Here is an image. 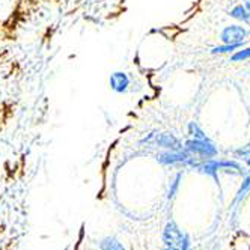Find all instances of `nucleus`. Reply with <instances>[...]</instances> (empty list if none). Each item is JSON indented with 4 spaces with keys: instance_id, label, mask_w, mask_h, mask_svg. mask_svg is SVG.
Masks as SVG:
<instances>
[{
    "instance_id": "6",
    "label": "nucleus",
    "mask_w": 250,
    "mask_h": 250,
    "mask_svg": "<svg viewBox=\"0 0 250 250\" xmlns=\"http://www.w3.org/2000/svg\"><path fill=\"white\" fill-rule=\"evenodd\" d=\"M230 15L234 17V19H238L241 21H250V14L247 12V9L243 6V5H238L235 6L234 9L230 11Z\"/></svg>"
},
{
    "instance_id": "2",
    "label": "nucleus",
    "mask_w": 250,
    "mask_h": 250,
    "mask_svg": "<svg viewBox=\"0 0 250 250\" xmlns=\"http://www.w3.org/2000/svg\"><path fill=\"white\" fill-rule=\"evenodd\" d=\"M187 149L193 151V152H199L202 155H212L216 154V149H214V146L209 144L208 140H190L187 142Z\"/></svg>"
},
{
    "instance_id": "3",
    "label": "nucleus",
    "mask_w": 250,
    "mask_h": 250,
    "mask_svg": "<svg viewBox=\"0 0 250 250\" xmlns=\"http://www.w3.org/2000/svg\"><path fill=\"white\" fill-rule=\"evenodd\" d=\"M110 83H112V86H113L115 91L121 92V91H124L125 87H127L128 79H127V76L122 74V73H115V74L112 76V79H110Z\"/></svg>"
},
{
    "instance_id": "7",
    "label": "nucleus",
    "mask_w": 250,
    "mask_h": 250,
    "mask_svg": "<svg viewBox=\"0 0 250 250\" xmlns=\"http://www.w3.org/2000/svg\"><path fill=\"white\" fill-rule=\"evenodd\" d=\"M249 58H250V47L237 51L235 55H232L230 61H232V62H240V61H246V59H249Z\"/></svg>"
},
{
    "instance_id": "4",
    "label": "nucleus",
    "mask_w": 250,
    "mask_h": 250,
    "mask_svg": "<svg viewBox=\"0 0 250 250\" xmlns=\"http://www.w3.org/2000/svg\"><path fill=\"white\" fill-rule=\"evenodd\" d=\"M100 249L101 250H125V247L113 237H107V238L101 240Z\"/></svg>"
},
{
    "instance_id": "5",
    "label": "nucleus",
    "mask_w": 250,
    "mask_h": 250,
    "mask_svg": "<svg viewBox=\"0 0 250 250\" xmlns=\"http://www.w3.org/2000/svg\"><path fill=\"white\" fill-rule=\"evenodd\" d=\"M157 144H160L162 146H166V148H175V149L180 148L178 140L175 137H172L170 134H162L160 137H157Z\"/></svg>"
},
{
    "instance_id": "8",
    "label": "nucleus",
    "mask_w": 250,
    "mask_h": 250,
    "mask_svg": "<svg viewBox=\"0 0 250 250\" xmlns=\"http://www.w3.org/2000/svg\"><path fill=\"white\" fill-rule=\"evenodd\" d=\"M243 44H225V45H220V47H216L212 50V53H229V51H234L237 48H240Z\"/></svg>"
},
{
    "instance_id": "9",
    "label": "nucleus",
    "mask_w": 250,
    "mask_h": 250,
    "mask_svg": "<svg viewBox=\"0 0 250 250\" xmlns=\"http://www.w3.org/2000/svg\"><path fill=\"white\" fill-rule=\"evenodd\" d=\"M246 9H247V12L250 14V0H247V2H246V6H244Z\"/></svg>"
},
{
    "instance_id": "1",
    "label": "nucleus",
    "mask_w": 250,
    "mask_h": 250,
    "mask_svg": "<svg viewBox=\"0 0 250 250\" xmlns=\"http://www.w3.org/2000/svg\"><path fill=\"white\" fill-rule=\"evenodd\" d=\"M247 32L243 26H229L222 32V41L225 44H243Z\"/></svg>"
},
{
    "instance_id": "10",
    "label": "nucleus",
    "mask_w": 250,
    "mask_h": 250,
    "mask_svg": "<svg viewBox=\"0 0 250 250\" xmlns=\"http://www.w3.org/2000/svg\"><path fill=\"white\" fill-rule=\"evenodd\" d=\"M249 163H250V162H249Z\"/></svg>"
}]
</instances>
